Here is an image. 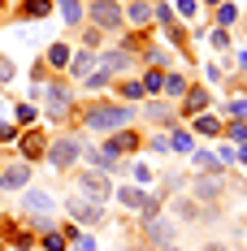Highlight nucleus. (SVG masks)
I'll return each mask as SVG.
<instances>
[{"instance_id":"nucleus-1","label":"nucleus","mask_w":247,"mask_h":251,"mask_svg":"<svg viewBox=\"0 0 247 251\" xmlns=\"http://www.w3.org/2000/svg\"><path fill=\"white\" fill-rule=\"evenodd\" d=\"M135 113L139 108H130V104H91V108H82V126L96 134H117L135 122Z\"/></svg>"},{"instance_id":"nucleus-2","label":"nucleus","mask_w":247,"mask_h":251,"mask_svg":"<svg viewBox=\"0 0 247 251\" xmlns=\"http://www.w3.org/2000/svg\"><path fill=\"white\" fill-rule=\"evenodd\" d=\"M44 113H48L52 122H65L74 113V91L65 82H44Z\"/></svg>"},{"instance_id":"nucleus-3","label":"nucleus","mask_w":247,"mask_h":251,"mask_svg":"<svg viewBox=\"0 0 247 251\" xmlns=\"http://www.w3.org/2000/svg\"><path fill=\"white\" fill-rule=\"evenodd\" d=\"M78 156H82V139H78V134H61V139L48 143V151H44V160H48L52 169H74Z\"/></svg>"},{"instance_id":"nucleus-4","label":"nucleus","mask_w":247,"mask_h":251,"mask_svg":"<svg viewBox=\"0 0 247 251\" xmlns=\"http://www.w3.org/2000/svg\"><path fill=\"white\" fill-rule=\"evenodd\" d=\"M65 212L74 217L78 226H87V229H100L109 217H104V203H96V200H87V195H70L65 200Z\"/></svg>"},{"instance_id":"nucleus-5","label":"nucleus","mask_w":247,"mask_h":251,"mask_svg":"<svg viewBox=\"0 0 247 251\" xmlns=\"http://www.w3.org/2000/svg\"><path fill=\"white\" fill-rule=\"evenodd\" d=\"M143 238H148L152 247H161V251L178 247V221H173L169 212H161L156 221H143Z\"/></svg>"},{"instance_id":"nucleus-6","label":"nucleus","mask_w":247,"mask_h":251,"mask_svg":"<svg viewBox=\"0 0 247 251\" xmlns=\"http://www.w3.org/2000/svg\"><path fill=\"white\" fill-rule=\"evenodd\" d=\"M87 18H91V26H100V30H122V22H126L122 0H91V4H87Z\"/></svg>"},{"instance_id":"nucleus-7","label":"nucleus","mask_w":247,"mask_h":251,"mask_svg":"<svg viewBox=\"0 0 247 251\" xmlns=\"http://www.w3.org/2000/svg\"><path fill=\"white\" fill-rule=\"evenodd\" d=\"M225 182H230V174H225V169H217V174H199L195 182H191V200L217 203V200L225 195Z\"/></svg>"},{"instance_id":"nucleus-8","label":"nucleus","mask_w":247,"mask_h":251,"mask_svg":"<svg viewBox=\"0 0 247 251\" xmlns=\"http://www.w3.org/2000/svg\"><path fill=\"white\" fill-rule=\"evenodd\" d=\"M74 182H78V195H87V200H96V203H104L113 195V182L100 169H82V174H74Z\"/></svg>"},{"instance_id":"nucleus-9","label":"nucleus","mask_w":247,"mask_h":251,"mask_svg":"<svg viewBox=\"0 0 247 251\" xmlns=\"http://www.w3.org/2000/svg\"><path fill=\"white\" fill-rule=\"evenodd\" d=\"M22 212L26 217H56V195L39 191V186H26L22 191Z\"/></svg>"},{"instance_id":"nucleus-10","label":"nucleus","mask_w":247,"mask_h":251,"mask_svg":"<svg viewBox=\"0 0 247 251\" xmlns=\"http://www.w3.org/2000/svg\"><path fill=\"white\" fill-rule=\"evenodd\" d=\"M208 104H213V91L195 82V87H187V96L178 100V117H199V113H208Z\"/></svg>"},{"instance_id":"nucleus-11","label":"nucleus","mask_w":247,"mask_h":251,"mask_svg":"<svg viewBox=\"0 0 247 251\" xmlns=\"http://www.w3.org/2000/svg\"><path fill=\"white\" fill-rule=\"evenodd\" d=\"M139 148H143V134H139V130H130V126H126V130H117V134H109V143H104V151H113L117 160L135 156Z\"/></svg>"},{"instance_id":"nucleus-12","label":"nucleus","mask_w":247,"mask_h":251,"mask_svg":"<svg viewBox=\"0 0 247 251\" xmlns=\"http://www.w3.org/2000/svg\"><path fill=\"white\" fill-rule=\"evenodd\" d=\"M143 117H148L152 126H165V130H169V126H178V108H173L169 100H143Z\"/></svg>"},{"instance_id":"nucleus-13","label":"nucleus","mask_w":247,"mask_h":251,"mask_svg":"<svg viewBox=\"0 0 247 251\" xmlns=\"http://www.w3.org/2000/svg\"><path fill=\"white\" fill-rule=\"evenodd\" d=\"M18 148H22V160L30 165V160H44V151H48V134L44 130H26V134H18Z\"/></svg>"},{"instance_id":"nucleus-14","label":"nucleus","mask_w":247,"mask_h":251,"mask_svg":"<svg viewBox=\"0 0 247 251\" xmlns=\"http://www.w3.org/2000/svg\"><path fill=\"white\" fill-rule=\"evenodd\" d=\"M26 182H30V165H26V160L0 169V191H26Z\"/></svg>"},{"instance_id":"nucleus-15","label":"nucleus","mask_w":247,"mask_h":251,"mask_svg":"<svg viewBox=\"0 0 247 251\" xmlns=\"http://www.w3.org/2000/svg\"><path fill=\"white\" fill-rule=\"evenodd\" d=\"M122 13H126V22H130V26H139V30L148 35V26H152V0H130V4H122Z\"/></svg>"},{"instance_id":"nucleus-16","label":"nucleus","mask_w":247,"mask_h":251,"mask_svg":"<svg viewBox=\"0 0 247 251\" xmlns=\"http://www.w3.org/2000/svg\"><path fill=\"white\" fill-rule=\"evenodd\" d=\"M169 217L173 221H199V217H204V203L191 200V195H178V200L169 203Z\"/></svg>"},{"instance_id":"nucleus-17","label":"nucleus","mask_w":247,"mask_h":251,"mask_svg":"<svg viewBox=\"0 0 247 251\" xmlns=\"http://www.w3.org/2000/svg\"><path fill=\"white\" fill-rule=\"evenodd\" d=\"M65 70H70V78H91V74L100 70V56L82 48V52H74V56H70V65H65Z\"/></svg>"},{"instance_id":"nucleus-18","label":"nucleus","mask_w":247,"mask_h":251,"mask_svg":"<svg viewBox=\"0 0 247 251\" xmlns=\"http://www.w3.org/2000/svg\"><path fill=\"white\" fill-rule=\"evenodd\" d=\"M130 65H135V52H126V48H109L100 56V70H109V74H122Z\"/></svg>"},{"instance_id":"nucleus-19","label":"nucleus","mask_w":247,"mask_h":251,"mask_svg":"<svg viewBox=\"0 0 247 251\" xmlns=\"http://www.w3.org/2000/svg\"><path fill=\"white\" fill-rule=\"evenodd\" d=\"M70 56H74V48H70L65 39H52L48 52H44V65H48V70H65V65H70Z\"/></svg>"},{"instance_id":"nucleus-20","label":"nucleus","mask_w":247,"mask_h":251,"mask_svg":"<svg viewBox=\"0 0 247 251\" xmlns=\"http://www.w3.org/2000/svg\"><path fill=\"white\" fill-rule=\"evenodd\" d=\"M187 87H191V78L182 74V70H165V87H161V96H165V100H182V96H187Z\"/></svg>"},{"instance_id":"nucleus-21","label":"nucleus","mask_w":247,"mask_h":251,"mask_svg":"<svg viewBox=\"0 0 247 251\" xmlns=\"http://www.w3.org/2000/svg\"><path fill=\"white\" fill-rule=\"evenodd\" d=\"M169 151H178V156H191V151H195V134H191L187 126H169Z\"/></svg>"},{"instance_id":"nucleus-22","label":"nucleus","mask_w":247,"mask_h":251,"mask_svg":"<svg viewBox=\"0 0 247 251\" xmlns=\"http://www.w3.org/2000/svg\"><path fill=\"white\" fill-rule=\"evenodd\" d=\"M221 130H225V122H221V117H208V113L191 117V134H208V139L217 143V139H221Z\"/></svg>"},{"instance_id":"nucleus-23","label":"nucleus","mask_w":247,"mask_h":251,"mask_svg":"<svg viewBox=\"0 0 247 251\" xmlns=\"http://www.w3.org/2000/svg\"><path fill=\"white\" fill-rule=\"evenodd\" d=\"M56 9H61V22L65 26H82L87 22V4H82V0H56Z\"/></svg>"},{"instance_id":"nucleus-24","label":"nucleus","mask_w":247,"mask_h":251,"mask_svg":"<svg viewBox=\"0 0 247 251\" xmlns=\"http://www.w3.org/2000/svg\"><path fill=\"white\" fill-rule=\"evenodd\" d=\"M161 203H165V191H143V203H139V221H156V217H161Z\"/></svg>"},{"instance_id":"nucleus-25","label":"nucleus","mask_w":247,"mask_h":251,"mask_svg":"<svg viewBox=\"0 0 247 251\" xmlns=\"http://www.w3.org/2000/svg\"><path fill=\"white\" fill-rule=\"evenodd\" d=\"M18 13H22L26 22H44V18L52 13V0H22V4H18Z\"/></svg>"},{"instance_id":"nucleus-26","label":"nucleus","mask_w":247,"mask_h":251,"mask_svg":"<svg viewBox=\"0 0 247 251\" xmlns=\"http://www.w3.org/2000/svg\"><path fill=\"white\" fill-rule=\"evenodd\" d=\"M113 195H117V203H122V208L139 212V203H143V186H113Z\"/></svg>"},{"instance_id":"nucleus-27","label":"nucleus","mask_w":247,"mask_h":251,"mask_svg":"<svg viewBox=\"0 0 247 251\" xmlns=\"http://www.w3.org/2000/svg\"><path fill=\"white\" fill-rule=\"evenodd\" d=\"M126 169H130V177H135V186H143V191H152V182H156V174H152V165H148V160H130Z\"/></svg>"},{"instance_id":"nucleus-28","label":"nucleus","mask_w":247,"mask_h":251,"mask_svg":"<svg viewBox=\"0 0 247 251\" xmlns=\"http://www.w3.org/2000/svg\"><path fill=\"white\" fill-rule=\"evenodd\" d=\"M191 169H199V174H217L221 165H217V156H213L208 148H195L191 151Z\"/></svg>"},{"instance_id":"nucleus-29","label":"nucleus","mask_w":247,"mask_h":251,"mask_svg":"<svg viewBox=\"0 0 247 251\" xmlns=\"http://www.w3.org/2000/svg\"><path fill=\"white\" fill-rule=\"evenodd\" d=\"M152 22H161L165 30L178 22V13H173V4H169V0H152Z\"/></svg>"},{"instance_id":"nucleus-30","label":"nucleus","mask_w":247,"mask_h":251,"mask_svg":"<svg viewBox=\"0 0 247 251\" xmlns=\"http://www.w3.org/2000/svg\"><path fill=\"white\" fill-rule=\"evenodd\" d=\"M239 18H243V9H239V4H234V0H221V4H217V26H234L239 22Z\"/></svg>"},{"instance_id":"nucleus-31","label":"nucleus","mask_w":247,"mask_h":251,"mask_svg":"<svg viewBox=\"0 0 247 251\" xmlns=\"http://www.w3.org/2000/svg\"><path fill=\"white\" fill-rule=\"evenodd\" d=\"M139 82H143V96H161V87H165V70H152V65H148Z\"/></svg>"},{"instance_id":"nucleus-32","label":"nucleus","mask_w":247,"mask_h":251,"mask_svg":"<svg viewBox=\"0 0 247 251\" xmlns=\"http://www.w3.org/2000/svg\"><path fill=\"white\" fill-rule=\"evenodd\" d=\"M65 243H70V251H96V238L91 234H78L74 226H65Z\"/></svg>"},{"instance_id":"nucleus-33","label":"nucleus","mask_w":247,"mask_h":251,"mask_svg":"<svg viewBox=\"0 0 247 251\" xmlns=\"http://www.w3.org/2000/svg\"><path fill=\"white\" fill-rule=\"evenodd\" d=\"M117 96H122V100H148V96H143V82H139V78H126V82H117Z\"/></svg>"},{"instance_id":"nucleus-34","label":"nucleus","mask_w":247,"mask_h":251,"mask_svg":"<svg viewBox=\"0 0 247 251\" xmlns=\"http://www.w3.org/2000/svg\"><path fill=\"white\" fill-rule=\"evenodd\" d=\"M143 65H152V70L173 65V52H169V48H148V52H143Z\"/></svg>"},{"instance_id":"nucleus-35","label":"nucleus","mask_w":247,"mask_h":251,"mask_svg":"<svg viewBox=\"0 0 247 251\" xmlns=\"http://www.w3.org/2000/svg\"><path fill=\"white\" fill-rule=\"evenodd\" d=\"M221 139H225V143H234V148L247 143V122H230V126L221 130Z\"/></svg>"},{"instance_id":"nucleus-36","label":"nucleus","mask_w":247,"mask_h":251,"mask_svg":"<svg viewBox=\"0 0 247 251\" xmlns=\"http://www.w3.org/2000/svg\"><path fill=\"white\" fill-rule=\"evenodd\" d=\"M225 117L230 122H247V96H234V100L225 104Z\"/></svg>"},{"instance_id":"nucleus-37","label":"nucleus","mask_w":247,"mask_h":251,"mask_svg":"<svg viewBox=\"0 0 247 251\" xmlns=\"http://www.w3.org/2000/svg\"><path fill=\"white\" fill-rule=\"evenodd\" d=\"M204 39H208V44H213L217 52H225V48H230V30H221V26H213V30L204 35Z\"/></svg>"},{"instance_id":"nucleus-38","label":"nucleus","mask_w":247,"mask_h":251,"mask_svg":"<svg viewBox=\"0 0 247 251\" xmlns=\"http://www.w3.org/2000/svg\"><path fill=\"white\" fill-rule=\"evenodd\" d=\"M213 156H217V165H221V169H230V165H234V143H217Z\"/></svg>"},{"instance_id":"nucleus-39","label":"nucleus","mask_w":247,"mask_h":251,"mask_svg":"<svg viewBox=\"0 0 247 251\" xmlns=\"http://www.w3.org/2000/svg\"><path fill=\"white\" fill-rule=\"evenodd\" d=\"M148 151H156V156H165V151H169V130L152 134V139H148Z\"/></svg>"},{"instance_id":"nucleus-40","label":"nucleus","mask_w":247,"mask_h":251,"mask_svg":"<svg viewBox=\"0 0 247 251\" xmlns=\"http://www.w3.org/2000/svg\"><path fill=\"white\" fill-rule=\"evenodd\" d=\"M13 113H18V126H35V117H39V108H35V104H18Z\"/></svg>"},{"instance_id":"nucleus-41","label":"nucleus","mask_w":247,"mask_h":251,"mask_svg":"<svg viewBox=\"0 0 247 251\" xmlns=\"http://www.w3.org/2000/svg\"><path fill=\"white\" fill-rule=\"evenodd\" d=\"M70 243H65V234H56V229H48L44 234V251H65Z\"/></svg>"},{"instance_id":"nucleus-42","label":"nucleus","mask_w":247,"mask_h":251,"mask_svg":"<svg viewBox=\"0 0 247 251\" xmlns=\"http://www.w3.org/2000/svg\"><path fill=\"white\" fill-rule=\"evenodd\" d=\"M82 82H87L91 91H100V87H109V82H113V74H109V70H96V74H91V78H82Z\"/></svg>"},{"instance_id":"nucleus-43","label":"nucleus","mask_w":247,"mask_h":251,"mask_svg":"<svg viewBox=\"0 0 247 251\" xmlns=\"http://www.w3.org/2000/svg\"><path fill=\"white\" fill-rule=\"evenodd\" d=\"M173 9H178V18H187V22H191V18L199 13V0H178Z\"/></svg>"},{"instance_id":"nucleus-44","label":"nucleus","mask_w":247,"mask_h":251,"mask_svg":"<svg viewBox=\"0 0 247 251\" xmlns=\"http://www.w3.org/2000/svg\"><path fill=\"white\" fill-rule=\"evenodd\" d=\"M82 44H87V52H96L100 44H104V30H100V26H91V30L82 35Z\"/></svg>"},{"instance_id":"nucleus-45","label":"nucleus","mask_w":247,"mask_h":251,"mask_svg":"<svg viewBox=\"0 0 247 251\" xmlns=\"http://www.w3.org/2000/svg\"><path fill=\"white\" fill-rule=\"evenodd\" d=\"M18 74V65H13V61H9V56H0V82H9V78Z\"/></svg>"},{"instance_id":"nucleus-46","label":"nucleus","mask_w":247,"mask_h":251,"mask_svg":"<svg viewBox=\"0 0 247 251\" xmlns=\"http://www.w3.org/2000/svg\"><path fill=\"white\" fill-rule=\"evenodd\" d=\"M18 139V126H9V122H0V143H13Z\"/></svg>"},{"instance_id":"nucleus-47","label":"nucleus","mask_w":247,"mask_h":251,"mask_svg":"<svg viewBox=\"0 0 247 251\" xmlns=\"http://www.w3.org/2000/svg\"><path fill=\"white\" fill-rule=\"evenodd\" d=\"M204 74H208V82H213V87H217V82H221V78H225V70H221V65H208V70H204Z\"/></svg>"},{"instance_id":"nucleus-48","label":"nucleus","mask_w":247,"mask_h":251,"mask_svg":"<svg viewBox=\"0 0 247 251\" xmlns=\"http://www.w3.org/2000/svg\"><path fill=\"white\" fill-rule=\"evenodd\" d=\"M234 160H239V165H247V143H239V148H234Z\"/></svg>"},{"instance_id":"nucleus-49","label":"nucleus","mask_w":247,"mask_h":251,"mask_svg":"<svg viewBox=\"0 0 247 251\" xmlns=\"http://www.w3.org/2000/svg\"><path fill=\"white\" fill-rule=\"evenodd\" d=\"M234 65H239V70H243V74H247V48L239 52V56H234Z\"/></svg>"},{"instance_id":"nucleus-50","label":"nucleus","mask_w":247,"mask_h":251,"mask_svg":"<svg viewBox=\"0 0 247 251\" xmlns=\"http://www.w3.org/2000/svg\"><path fill=\"white\" fill-rule=\"evenodd\" d=\"M199 251H230V247H225V243H204Z\"/></svg>"},{"instance_id":"nucleus-51","label":"nucleus","mask_w":247,"mask_h":251,"mask_svg":"<svg viewBox=\"0 0 247 251\" xmlns=\"http://www.w3.org/2000/svg\"><path fill=\"white\" fill-rule=\"evenodd\" d=\"M199 4H204V9H217V4H221V0H199Z\"/></svg>"},{"instance_id":"nucleus-52","label":"nucleus","mask_w":247,"mask_h":251,"mask_svg":"<svg viewBox=\"0 0 247 251\" xmlns=\"http://www.w3.org/2000/svg\"><path fill=\"white\" fill-rule=\"evenodd\" d=\"M0 91H4V82H0Z\"/></svg>"},{"instance_id":"nucleus-53","label":"nucleus","mask_w":247,"mask_h":251,"mask_svg":"<svg viewBox=\"0 0 247 251\" xmlns=\"http://www.w3.org/2000/svg\"><path fill=\"white\" fill-rule=\"evenodd\" d=\"M126 4H130V0H126Z\"/></svg>"}]
</instances>
